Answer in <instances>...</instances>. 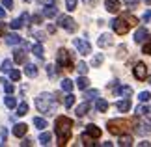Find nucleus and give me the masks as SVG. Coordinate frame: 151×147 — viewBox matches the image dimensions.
Here are the masks:
<instances>
[{
  "instance_id": "4468645a",
  "label": "nucleus",
  "mask_w": 151,
  "mask_h": 147,
  "mask_svg": "<svg viewBox=\"0 0 151 147\" xmlns=\"http://www.w3.org/2000/svg\"><path fill=\"white\" fill-rule=\"evenodd\" d=\"M13 62H15V63H19V65L26 63V50H22V49H15V50H13Z\"/></svg>"
},
{
  "instance_id": "f03ea898",
  "label": "nucleus",
  "mask_w": 151,
  "mask_h": 147,
  "mask_svg": "<svg viewBox=\"0 0 151 147\" xmlns=\"http://www.w3.org/2000/svg\"><path fill=\"white\" fill-rule=\"evenodd\" d=\"M110 24H112V30L118 34V36H125V34L129 32V28L138 24V19L131 13H123L121 17H116Z\"/></svg>"
},
{
  "instance_id": "4be33fe9",
  "label": "nucleus",
  "mask_w": 151,
  "mask_h": 147,
  "mask_svg": "<svg viewBox=\"0 0 151 147\" xmlns=\"http://www.w3.org/2000/svg\"><path fill=\"white\" fill-rule=\"evenodd\" d=\"M75 86H77L78 90H86V87L90 86V78H88L86 75H80V76H78V80H77V84H75Z\"/></svg>"
},
{
  "instance_id": "f8f14e48",
  "label": "nucleus",
  "mask_w": 151,
  "mask_h": 147,
  "mask_svg": "<svg viewBox=\"0 0 151 147\" xmlns=\"http://www.w3.org/2000/svg\"><path fill=\"white\" fill-rule=\"evenodd\" d=\"M84 132L88 134L90 138H93V140H99V138H101V128L97 127V125H93V123L86 125V131H84Z\"/></svg>"
},
{
  "instance_id": "2f4dec72",
  "label": "nucleus",
  "mask_w": 151,
  "mask_h": 147,
  "mask_svg": "<svg viewBox=\"0 0 151 147\" xmlns=\"http://www.w3.org/2000/svg\"><path fill=\"white\" fill-rule=\"evenodd\" d=\"M151 114V108L149 106H144V104H140V106L136 108V115H149Z\"/></svg>"
},
{
  "instance_id": "473e14b6",
  "label": "nucleus",
  "mask_w": 151,
  "mask_h": 147,
  "mask_svg": "<svg viewBox=\"0 0 151 147\" xmlns=\"http://www.w3.org/2000/svg\"><path fill=\"white\" fill-rule=\"evenodd\" d=\"M103 60H104V56L101 54V52H99V54H95L93 60H91V67H99L101 63H103Z\"/></svg>"
},
{
  "instance_id": "09e8293b",
  "label": "nucleus",
  "mask_w": 151,
  "mask_h": 147,
  "mask_svg": "<svg viewBox=\"0 0 151 147\" xmlns=\"http://www.w3.org/2000/svg\"><path fill=\"white\" fill-rule=\"evenodd\" d=\"M0 138H2V145H4L6 143V138H8V131H6V128L0 131Z\"/></svg>"
},
{
  "instance_id": "423d86ee",
  "label": "nucleus",
  "mask_w": 151,
  "mask_h": 147,
  "mask_svg": "<svg viewBox=\"0 0 151 147\" xmlns=\"http://www.w3.org/2000/svg\"><path fill=\"white\" fill-rule=\"evenodd\" d=\"M58 26L63 28V30L69 32V34L77 32V28H78V24L75 22V19H71L69 15H58Z\"/></svg>"
},
{
  "instance_id": "49530a36",
  "label": "nucleus",
  "mask_w": 151,
  "mask_h": 147,
  "mask_svg": "<svg viewBox=\"0 0 151 147\" xmlns=\"http://www.w3.org/2000/svg\"><path fill=\"white\" fill-rule=\"evenodd\" d=\"M34 37H36V39L39 41V43H41V41H45V39H47V37H45V34H43V32H36V34H34Z\"/></svg>"
},
{
  "instance_id": "c85d7f7f",
  "label": "nucleus",
  "mask_w": 151,
  "mask_h": 147,
  "mask_svg": "<svg viewBox=\"0 0 151 147\" xmlns=\"http://www.w3.org/2000/svg\"><path fill=\"white\" fill-rule=\"evenodd\" d=\"M73 87H75V84H73V80H69V78H63V80H62V90L65 91V93H69V91H73Z\"/></svg>"
},
{
  "instance_id": "5701e85b",
  "label": "nucleus",
  "mask_w": 151,
  "mask_h": 147,
  "mask_svg": "<svg viewBox=\"0 0 151 147\" xmlns=\"http://www.w3.org/2000/svg\"><path fill=\"white\" fill-rule=\"evenodd\" d=\"M32 52H34V56H37L39 60H43V56H45V49H43V45L41 43H36L32 47Z\"/></svg>"
},
{
  "instance_id": "6ab92c4d",
  "label": "nucleus",
  "mask_w": 151,
  "mask_h": 147,
  "mask_svg": "<svg viewBox=\"0 0 151 147\" xmlns=\"http://www.w3.org/2000/svg\"><path fill=\"white\" fill-rule=\"evenodd\" d=\"M6 43L8 45H21L22 37L19 36V34H8V36H6Z\"/></svg>"
},
{
  "instance_id": "1a4fd4ad",
  "label": "nucleus",
  "mask_w": 151,
  "mask_h": 147,
  "mask_svg": "<svg viewBox=\"0 0 151 147\" xmlns=\"http://www.w3.org/2000/svg\"><path fill=\"white\" fill-rule=\"evenodd\" d=\"M28 21H30V15H28V13H22L21 17H17V19L11 21V22H9V26L13 28V30H21V28L24 26V24H28Z\"/></svg>"
},
{
  "instance_id": "aec40b11",
  "label": "nucleus",
  "mask_w": 151,
  "mask_h": 147,
  "mask_svg": "<svg viewBox=\"0 0 151 147\" xmlns=\"http://www.w3.org/2000/svg\"><path fill=\"white\" fill-rule=\"evenodd\" d=\"M116 108L119 112H129L131 110V99H123V101H118L116 103Z\"/></svg>"
},
{
  "instance_id": "864d4df0",
  "label": "nucleus",
  "mask_w": 151,
  "mask_h": 147,
  "mask_svg": "<svg viewBox=\"0 0 151 147\" xmlns=\"http://www.w3.org/2000/svg\"><path fill=\"white\" fill-rule=\"evenodd\" d=\"M4 32H6V26H4V22H0V36H4Z\"/></svg>"
},
{
  "instance_id": "a19ab883",
  "label": "nucleus",
  "mask_w": 151,
  "mask_h": 147,
  "mask_svg": "<svg viewBox=\"0 0 151 147\" xmlns=\"http://www.w3.org/2000/svg\"><path fill=\"white\" fill-rule=\"evenodd\" d=\"M56 73H60V67H58V69H54V65H47V75L50 76V78H52V76H54Z\"/></svg>"
},
{
  "instance_id": "7c9ffc66",
  "label": "nucleus",
  "mask_w": 151,
  "mask_h": 147,
  "mask_svg": "<svg viewBox=\"0 0 151 147\" xmlns=\"http://www.w3.org/2000/svg\"><path fill=\"white\" fill-rule=\"evenodd\" d=\"M73 104H75V95L69 91L67 95H65V99H63V106H65V108H71Z\"/></svg>"
},
{
  "instance_id": "f257e3e1",
  "label": "nucleus",
  "mask_w": 151,
  "mask_h": 147,
  "mask_svg": "<svg viewBox=\"0 0 151 147\" xmlns=\"http://www.w3.org/2000/svg\"><path fill=\"white\" fill-rule=\"evenodd\" d=\"M54 132L58 136V145H65L73 132V121L67 115H58L54 121Z\"/></svg>"
},
{
  "instance_id": "a18cd8bd",
  "label": "nucleus",
  "mask_w": 151,
  "mask_h": 147,
  "mask_svg": "<svg viewBox=\"0 0 151 147\" xmlns=\"http://www.w3.org/2000/svg\"><path fill=\"white\" fill-rule=\"evenodd\" d=\"M125 4H127V8H136L140 4V0H125Z\"/></svg>"
},
{
  "instance_id": "603ef678",
  "label": "nucleus",
  "mask_w": 151,
  "mask_h": 147,
  "mask_svg": "<svg viewBox=\"0 0 151 147\" xmlns=\"http://www.w3.org/2000/svg\"><path fill=\"white\" fill-rule=\"evenodd\" d=\"M118 50H119V52H118V58H121V56H123V54H125V47H123V45H121V47H119V49H118Z\"/></svg>"
},
{
  "instance_id": "4c0bfd02",
  "label": "nucleus",
  "mask_w": 151,
  "mask_h": 147,
  "mask_svg": "<svg viewBox=\"0 0 151 147\" xmlns=\"http://www.w3.org/2000/svg\"><path fill=\"white\" fill-rule=\"evenodd\" d=\"M80 140H82V145H88V147H90V145H95V143H93V138H90L86 132L82 134V138H80Z\"/></svg>"
},
{
  "instance_id": "393cba45",
  "label": "nucleus",
  "mask_w": 151,
  "mask_h": 147,
  "mask_svg": "<svg viewBox=\"0 0 151 147\" xmlns=\"http://www.w3.org/2000/svg\"><path fill=\"white\" fill-rule=\"evenodd\" d=\"M118 145H121V147H131L132 145V136H129V134H121Z\"/></svg>"
},
{
  "instance_id": "bb28decb",
  "label": "nucleus",
  "mask_w": 151,
  "mask_h": 147,
  "mask_svg": "<svg viewBox=\"0 0 151 147\" xmlns=\"http://www.w3.org/2000/svg\"><path fill=\"white\" fill-rule=\"evenodd\" d=\"M34 127L39 128V131H45L49 125H47V121H45L43 117H34Z\"/></svg>"
},
{
  "instance_id": "f704fd0d",
  "label": "nucleus",
  "mask_w": 151,
  "mask_h": 147,
  "mask_svg": "<svg viewBox=\"0 0 151 147\" xmlns=\"http://www.w3.org/2000/svg\"><path fill=\"white\" fill-rule=\"evenodd\" d=\"M26 114H28V104L21 103L19 106H17V115H26Z\"/></svg>"
},
{
  "instance_id": "79ce46f5",
  "label": "nucleus",
  "mask_w": 151,
  "mask_h": 147,
  "mask_svg": "<svg viewBox=\"0 0 151 147\" xmlns=\"http://www.w3.org/2000/svg\"><path fill=\"white\" fill-rule=\"evenodd\" d=\"M4 91H6V93H13V91H15V86L9 84V82H4Z\"/></svg>"
},
{
  "instance_id": "8fccbe9b",
  "label": "nucleus",
  "mask_w": 151,
  "mask_h": 147,
  "mask_svg": "<svg viewBox=\"0 0 151 147\" xmlns=\"http://www.w3.org/2000/svg\"><path fill=\"white\" fill-rule=\"evenodd\" d=\"M142 21H144V22H149V21H151V9H149V11H146V13H144Z\"/></svg>"
},
{
  "instance_id": "58836bf2",
  "label": "nucleus",
  "mask_w": 151,
  "mask_h": 147,
  "mask_svg": "<svg viewBox=\"0 0 151 147\" xmlns=\"http://www.w3.org/2000/svg\"><path fill=\"white\" fill-rule=\"evenodd\" d=\"M138 99H140L142 103H147L149 99H151V93L149 91H140V93H138Z\"/></svg>"
},
{
  "instance_id": "cd10ccee",
  "label": "nucleus",
  "mask_w": 151,
  "mask_h": 147,
  "mask_svg": "<svg viewBox=\"0 0 151 147\" xmlns=\"http://www.w3.org/2000/svg\"><path fill=\"white\" fill-rule=\"evenodd\" d=\"M4 104H6L9 110H13V108L17 106V101H15V97H11V93H8V97H4Z\"/></svg>"
},
{
  "instance_id": "ea45409f",
  "label": "nucleus",
  "mask_w": 151,
  "mask_h": 147,
  "mask_svg": "<svg viewBox=\"0 0 151 147\" xmlns=\"http://www.w3.org/2000/svg\"><path fill=\"white\" fill-rule=\"evenodd\" d=\"M65 8L67 11H75L77 9V0H65Z\"/></svg>"
},
{
  "instance_id": "b1692460",
  "label": "nucleus",
  "mask_w": 151,
  "mask_h": 147,
  "mask_svg": "<svg viewBox=\"0 0 151 147\" xmlns=\"http://www.w3.org/2000/svg\"><path fill=\"white\" fill-rule=\"evenodd\" d=\"M24 73H26V76H30V78H36L37 76V67L34 65V63H26Z\"/></svg>"
},
{
  "instance_id": "20e7f679",
  "label": "nucleus",
  "mask_w": 151,
  "mask_h": 147,
  "mask_svg": "<svg viewBox=\"0 0 151 147\" xmlns=\"http://www.w3.org/2000/svg\"><path fill=\"white\" fill-rule=\"evenodd\" d=\"M106 128H108L110 134L121 136V134H127L132 128V121H129V119H110L106 123Z\"/></svg>"
},
{
  "instance_id": "4d7b16f0",
  "label": "nucleus",
  "mask_w": 151,
  "mask_h": 147,
  "mask_svg": "<svg viewBox=\"0 0 151 147\" xmlns=\"http://www.w3.org/2000/svg\"><path fill=\"white\" fill-rule=\"evenodd\" d=\"M144 2H146V4H151V0H144Z\"/></svg>"
},
{
  "instance_id": "9d476101",
  "label": "nucleus",
  "mask_w": 151,
  "mask_h": 147,
  "mask_svg": "<svg viewBox=\"0 0 151 147\" xmlns=\"http://www.w3.org/2000/svg\"><path fill=\"white\" fill-rule=\"evenodd\" d=\"M114 87V86H112ZM114 93L118 97H125V99H131V95H132V87L131 86H118L116 84V87H114Z\"/></svg>"
},
{
  "instance_id": "0eeeda50",
  "label": "nucleus",
  "mask_w": 151,
  "mask_h": 147,
  "mask_svg": "<svg viewBox=\"0 0 151 147\" xmlns=\"http://www.w3.org/2000/svg\"><path fill=\"white\" fill-rule=\"evenodd\" d=\"M73 45H75V49L78 50V54H82V56H88V54H91V45H90L86 39H80V37H77V39H73Z\"/></svg>"
},
{
  "instance_id": "a211bd4d",
  "label": "nucleus",
  "mask_w": 151,
  "mask_h": 147,
  "mask_svg": "<svg viewBox=\"0 0 151 147\" xmlns=\"http://www.w3.org/2000/svg\"><path fill=\"white\" fill-rule=\"evenodd\" d=\"M88 112H90V103L86 101V103H82V104H78L77 110H75V114H77V117H84Z\"/></svg>"
},
{
  "instance_id": "dca6fc26",
  "label": "nucleus",
  "mask_w": 151,
  "mask_h": 147,
  "mask_svg": "<svg viewBox=\"0 0 151 147\" xmlns=\"http://www.w3.org/2000/svg\"><path fill=\"white\" fill-rule=\"evenodd\" d=\"M112 43H114V39H112L110 34H101V37L97 39V45H99L101 49H106V47H110Z\"/></svg>"
},
{
  "instance_id": "ddd939ff",
  "label": "nucleus",
  "mask_w": 151,
  "mask_h": 147,
  "mask_svg": "<svg viewBox=\"0 0 151 147\" xmlns=\"http://www.w3.org/2000/svg\"><path fill=\"white\" fill-rule=\"evenodd\" d=\"M149 37V32H147V28L146 26H142V28H138L136 34H134V43H144Z\"/></svg>"
},
{
  "instance_id": "6e6d98bb",
  "label": "nucleus",
  "mask_w": 151,
  "mask_h": 147,
  "mask_svg": "<svg viewBox=\"0 0 151 147\" xmlns=\"http://www.w3.org/2000/svg\"><path fill=\"white\" fill-rule=\"evenodd\" d=\"M138 145H140V147H151V143H149V142H140Z\"/></svg>"
},
{
  "instance_id": "bf43d9fd",
  "label": "nucleus",
  "mask_w": 151,
  "mask_h": 147,
  "mask_svg": "<svg viewBox=\"0 0 151 147\" xmlns=\"http://www.w3.org/2000/svg\"><path fill=\"white\" fill-rule=\"evenodd\" d=\"M84 2H90V0H84Z\"/></svg>"
},
{
  "instance_id": "39448f33",
  "label": "nucleus",
  "mask_w": 151,
  "mask_h": 147,
  "mask_svg": "<svg viewBox=\"0 0 151 147\" xmlns=\"http://www.w3.org/2000/svg\"><path fill=\"white\" fill-rule=\"evenodd\" d=\"M56 63H58L60 69H69V71H71V69H73V56H71V52H69L67 49H60L58 54H56Z\"/></svg>"
},
{
  "instance_id": "c03bdc74",
  "label": "nucleus",
  "mask_w": 151,
  "mask_h": 147,
  "mask_svg": "<svg viewBox=\"0 0 151 147\" xmlns=\"http://www.w3.org/2000/svg\"><path fill=\"white\" fill-rule=\"evenodd\" d=\"M41 21H43V15H39V13H36L32 17V22L34 24H41Z\"/></svg>"
},
{
  "instance_id": "7ed1b4c3",
  "label": "nucleus",
  "mask_w": 151,
  "mask_h": 147,
  "mask_svg": "<svg viewBox=\"0 0 151 147\" xmlns=\"http://www.w3.org/2000/svg\"><path fill=\"white\" fill-rule=\"evenodd\" d=\"M36 108L45 115H52L58 108V99L52 93H41L36 97Z\"/></svg>"
},
{
  "instance_id": "5fc2aeb1",
  "label": "nucleus",
  "mask_w": 151,
  "mask_h": 147,
  "mask_svg": "<svg viewBox=\"0 0 151 147\" xmlns=\"http://www.w3.org/2000/svg\"><path fill=\"white\" fill-rule=\"evenodd\" d=\"M4 17H6V9H4V6H2V8H0V19H4Z\"/></svg>"
},
{
  "instance_id": "de8ad7c7",
  "label": "nucleus",
  "mask_w": 151,
  "mask_h": 147,
  "mask_svg": "<svg viewBox=\"0 0 151 147\" xmlns=\"http://www.w3.org/2000/svg\"><path fill=\"white\" fill-rule=\"evenodd\" d=\"M2 6L8 8V9H11V8H13V0H2Z\"/></svg>"
},
{
  "instance_id": "72a5a7b5",
  "label": "nucleus",
  "mask_w": 151,
  "mask_h": 147,
  "mask_svg": "<svg viewBox=\"0 0 151 147\" xmlns=\"http://www.w3.org/2000/svg\"><path fill=\"white\" fill-rule=\"evenodd\" d=\"M88 63H86V62H78V65H77V71H78V75H86V73H88Z\"/></svg>"
},
{
  "instance_id": "9b49d317",
  "label": "nucleus",
  "mask_w": 151,
  "mask_h": 147,
  "mask_svg": "<svg viewBox=\"0 0 151 147\" xmlns=\"http://www.w3.org/2000/svg\"><path fill=\"white\" fill-rule=\"evenodd\" d=\"M104 9L108 13H119V9H121L119 0H104Z\"/></svg>"
},
{
  "instance_id": "3c124183",
  "label": "nucleus",
  "mask_w": 151,
  "mask_h": 147,
  "mask_svg": "<svg viewBox=\"0 0 151 147\" xmlns=\"http://www.w3.org/2000/svg\"><path fill=\"white\" fill-rule=\"evenodd\" d=\"M21 145H22V147H28V145H32V140H30V138H26L24 142H21Z\"/></svg>"
},
{
  "instance_id": "412c9836",
  "label": "nucleus",
  "mask_w": 151,
  "mask_h": 147,
  "mask_svg": "<svg viewBox=\"0 0 151 147\" xmlns=\"http://www.w3.org/2000/svg\"><path fill=\"white\" fill-rule=\"evenodd\" d=\"M95 110L101 112V114H103V112H106V110H108V101H104V99H99V97H97V99H95Z\"/></svg>"
},
{
  "instance_id": "6e6552de",
  "label": "nucleus",
  "mask_w": 151,
  "mask_h": 147,
  "mask_svg": "<svg viewBox=\"0 0 151 147\" xmlns=\"http://www.w3.org/2000/svg\"><path fill=\"white\" fill-rule=\"evenodd\" d=\"M132 75H134V78L136 80H146V76H147V65L144 62H138L134 69H132Z\"/></svg>"
},
{
  "instance_id": "e433bc0d",
  "label": "nucleus",
  "mask_w": 151,
  "mask_h": 147,
  "mask_svg": "<svg viewBox=\"0 0 151 147\" xmlns=\"http://www.w3.org/2000/svg\"><path fill=\"white\" fill-rule=\"evenodd\" d=\"M11 69V60H4L2 65H0V73H8Z\"/></svg>"
},
{
  "instance_id": "37998d69",
  "label": "nucleus",
  "mask_w": 151,
  "mask_h": 147,
  "mask_svg": "<svg viewBox=\"0 0 151 147\" xmlns=\"http://www.w3.org/2000/svg\"><path fill=\"white\" fill-rule=\"evenodd\" d=\"M142 52H144V54H149V56H151V39L147 41V43H144V49H142Z\"/></svg>"
},
{
  "instance_id": "13d9d810",
  "label": "nucleus",
  "mask_w": 151,
  "mask_h": 147,
  "mask_svg": "<svg viewBox=\"0 0 151 147\" xmlns=\"http://www.w3.org/2000/svg\"><path fill=\"white\" fill-rule=\"evenodd\" d=\"M149 84H151V76H149Z\"/></svg>"
},
{
  "instance_id": "2eb2a0df",
  "label": "nucleus",
  "mask_w": 151,
  "mask_h": 147,
  "mask_svg": "<svg viewBox=\"0 0 151 147\" xmlns=\"http://www.w3.org/2000/svg\"><path fill=\"white\" fill-rule=\"evenodd\" d=\"M26 131H28V125H26V123H17L11 132H13L15 138H22V136L26 134Z\"/></svg>"
},
{
  "instance_id": "c756f323",
  "label": "nucleus",
  "mask_w": 151,
  "mask_h": 147,
  "mask_svg": "<svg viewBox=\"0 0 151 147\" xmlns=\"http://www.w3.org/2000/svg\"><path fill=\"white\" fill-rule=\"evenodd\" d=\"M37 140H39V143H41V145H49L50 140H52V136H50V132H41Z\"/></svg>"
},
{
  "instance_id": "c9c22d12",
  "label": "nucleus",
  "mask_w": 151,
  "mask_h": 147,
  "mask_svg": "<svg viewBox=\"0 0 151 147\" xmlns=\"http://www.w3.org/2000/svg\"><path fill=\"white\" fill-rule=\"evenodd\" d=\"M9 78L13 80V82H19L21 80V71H17V69H9Z\"/></svg>"
},
{
  "instance_id": "f3484780",
  "label": "nucleus",
  "mask_w": 151,
  "mask_h": 147,
  "mask_svg": "<svg viewBox=\"0 0 151 147\" xmlns=\"http://www.w3.org/2000/svg\"><path fill=\"white\" fill-rule=\"evenodd\" d=\"M58 15V9L54 8V4H45L43 8V17H49V19H52V17Z\"/></svg>"
},
{
  "instance_id": "a878e982",
  "label": "nucleus",
  "mask_w": 151,
  "mask_h": 147,
  "mask_svg": "<svg viewBox=\"0 0 151 147\" xmlns=\"http://www.w3.org/2000/svg\"><path fill=\"white\" fill-rule=\"evenodd\" d=\"M97 97H99V90H88V87L84 90V99L86 101H91V99H97Z\"/></svg>"
}]
</instances>
